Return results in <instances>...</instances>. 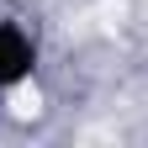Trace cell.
Segmentation results:
<instances>
[{"instance_id": "6da1fadb", "label": "cell", "mask_w": 148, "mask_h": 148, "mask_svg": "<svg viewBox=\"0 0 148 148\" xmlns=\"http://www.w3.org/2000/svg\"><path fill=\"white\" fill-rule=\"evenodd\" d=\"M37 64H42V48H37V37L27 21H16V16H0V90H21L37 79Z\"/></svg>"}, {"instance_id": "7a4b0ae2", "label": "cell", "mask_w": 148, "mask_h": 148, "mask_svg": "<svg viewBox=\"0 0 148 148\" xmlns=\"http://www.w3.org/2000/svg\"><path fill=\"white\" fill-rule=\"evenodd\" d=\"M0 101H5V90H0Z\"/></svg>"}]
</instances>
